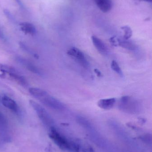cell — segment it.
Returning <instances> with one entry per match:
<instances>
[{"instance_id":"cell-1","label":"cell","mask_w":152,"mask_h":152,"mask_svg":"<svg viewBox=\"0 0 152 152\" xmlns=\"http://www.w3.org/2000/svg\"><path fill=\"white\" fill-rule=\"evenodd\" d=\"M49 136L54 143L61 149L72 152H78L79 145L76 143L68 140L66 137L61 134L54 128L51 127Z\"/></svg>"},{"instance_id":"cell-2","label":"cell","mask_w":152,"mask_h":152,"mask_svg":"<svg viewBox=\"0 0 152 152\" xmlns=\"http://www.w3.org/2000/svg\"><path fill=\"white\" fill-rule=\"evenodd\" d=\"M119 109L121 111L129 114H137L142 110V105L138 100L129 96H124L120 99Z\"/></svg>"},{"instance_id":"cell-3","label":"cell","mask_w":152,"mask_h":152,"mask_svg":"<svg viewBox=\"0 0 152 152\" xmlns=\"http://www.w3.org/2000/svg\"><path fill=\"white\" fill-rule=\"evenodd\" d=\"M29 104L44 124L48 126H51L53 123L52 119L50 114L42 105L32 100L29 101Z\"/></svg>"},{"instance_id":"cell-4","label":"cell","mask_w":152,"mask_h":152,"mask_svg":"<svg viewBox=\"0 0 152 152\" xmlns=\"http://www.w3.org/2000/svg\"><path fill=\"white\" fill-rule=\"evenodd\" d=\"M67 54L83 67L86 69L89 68L90 67L89 62L84 53L78 48L75 47L70 48L67 52Z\"/></svg>"},{"instance_id":"cell-5","label":"cell","mask_w":152,"mask_h":152,"mask_svg":"<svg viewBox=\"0 0 152 152\" xmlns=\"http://www.w3.org/2000/svg\"><path fill=\"white\" fill-rule=\"evenodd\" d=\"M39 100L43 104L53 110H63L65 109V105L62 102L48 94Z\"/></svg>"},{"instance_id":"cell-6","label":"cell","mask_w":152,"mask_h":152,"mask_svg":"<svg viewBox=\"0 0 152 152\" xmlns=\"http://www.w3.org/2000/svg\"><path fill=\"white\" fill-rule=\"evenodd\" d=\"M17 59L20 64H21L24 67L26 68L32 73L39 75H43V72L39 68L37 67V66L34 65L32 62L29 61L27 60L22 58H19V57L17 58Z\"/></svg>"},{"instance_id":"cell-7","label":"cell","mask_w":152,"mask_h":152,"mask_svg":"<svg viewBox=\"0 0 152 152\" xmlns=\"http://www.w3.org/2000/svg\"><path fill=\"white\" fill-rule=\"evenodd\" d=\"M92 40L94 46L101 54L106 55L108 53V47L101 39L95 36H93Z\"/></svg>"},{"instance_id":"cell-8","label":"cell","mask_w":152,"mask_h":152,"mask_svg":"<svg viewBox=\"0 0 152 152\" xmlns=\"http://www.w3.org/2000/svg\"><path fill=\"white\" fill-rule=\"evenodd\" d=\"M98 8L104 13L109 12L113 6L112 0H94Z\"/></svg>"},{"instance_id":"cell-9","label":"cell","mask_w":152,"mask_h":152,"mask_svg":"<svg viewBox=\"0 0 152 152\" xmlns=\"http://www.w3.org/2000/svg\"><path fill=\"white\" fill-rule=\"evenodd\" d=\"M2 103L4 107L12 111L17 112L18 110V107L17 103L7 96H4L2 98Z\"/></svg>"},{"instance_id":"cell-10","label":"cell","mask_w":152,"mask_h":152,"mask_svg":"<svg viewBox=\"0 0 152 152\" xmlns=\"http://www.w3.org/2000/svg\"><path fill=\"white\" fill-rule=\"evenodd\" d=\"M116 102V100L115 98L102 99L98 101L97 105L101 109L109 110L114 106Z\"/></svg>"},{"instance_id":"cell-11","label":"cell","mask_w":152,"mask_h":152,"mask_svg":"<svg viewBox=\"0 0 152 152\" xmlns=\"http://www.w3.org/2000/svg\"><path fill=\"white\" fill-rule=\"evenodd\" d=\"M118 45L120 47L126 49L131 51H136L137 50V47L136 45L132 42L126 40L125 39H120L117 38Z\"/></svg>"},{"instance_id":"cell-12","label":"cell","mask_w":152,"mask_h":152,"mask_svg":"<svg viewBox=\"0 0 152 152\" xmlns=\"http://www.w3.org/2000/svg\"><path fill=\"white\" fill-rule=\"evenodd\" d=\"M21 31L27 34L34 35L36 33V29L34 25L29 22H21L20 24Z\"/></svg>"},{"instance_id":"cell-13","label":"cell","mask_w":152,"mask_h":152,"mask_svg":"<svg viewBox=\"0 0 152 152\" xmlns=\"http://www.w3.org/2000/svg\"><path fill=\"white\" fill-rule=\"evenodd\" d=\"M29 91L31 95L37 98L38 100H40L48 94L46 91L37 88H30L29 89Z\"/></svg>"},{"instance_id":"cell-14","label":"cell","mask_w":152,"mask_h":152,"mask_svg":"<svg viewBox=\"0 0 152 152\" xmlns=\"http://www.w3.org/2000/svg\"><path fill=\"white\" fill-rule=\"evenodd\" d=\"M0 72L9 75L16 73L18 71L13 67L4 64H0Z\"/></svg>"},{"instance_id":"cell-15","label":"cell","mask_w":152,"mask_h":152,"mask_svg":"<svg viewBox=\"0 0 152 152\" xmlns=\"http://www.w3.org/2000/svg\"><path fill=\"white\" fill-rule=\"evenodd\" d=\"M111 67L115 73H117L120 77H123L124 74L123 71L117 61L115 60L112 61L111 64Z\"/></svg>"},{"instance_id":"cell-16","label":"cell","mask_w":152,"mask_h":152,"mask_svg":"<svg viewBox=\"0 0 152 152\" xmlns=\"http://www.w3.org/2000/svg\"><path fill=\"white\" fill-rule=\"evenodd\" d=\"M124 33V38L125 40H129L131 38L133 35V31L130 27L126 26L121 28Z\"/></svg>"},{"instance_id":"cell-17","label":"cell","mask_w":152,"mask_h":152,"mask_svg":"<svg viewBox=\"0 0 152 152\" xmlns=\"http://www.w3.org/2000/svg\"><path fill=\"white\" fill-rule=\"evenodd\" d=\"M20 45L21 47L22 48L23 50H26V52H28L29 54L33 55L34 57H35L36 58H38L37 54H36L35 52L32 51V50L29 49V47H28L26 45H25V44H23V43L22 42L20 43Z\"/></svg>"},{"instance_id":"cell-18","label":"cell","mask_w":152,"mask_h":152,"mask_svg":"<svg viewBox=\"0 0 152 152\" xmlns=\"http://www.w3.org/2000/svg\"><path fill=\"white\" fill-rule=\"evenodd\" d=\"M7 123V120L4 114L0 111V124L4 125Z\"/></svg>"},{"instance_id":"cell-19","label":"cell","mask_w":152,"mask_h":152,"mask_svg":"<svg viewBox=\"0 0 152 152\" xmlns=\"http://www.w3.org/2000/svg\"><path fill=\"white\" fill-rule=\"evenodd\" d=\"M142 139L146 142L148 143L149 144V143H151V136L149 134L145 135L144 136Z\"/></svg>"},{"instance_id":"cell-20","label":"cell","mask_w":152,"mask_h":152,"mask_svg":"<svg viewBox=\"0 0 152 152\" xmlns=\"http://www.w3.org/2000/svg\"><path fill=\"white\" fill-rule=\"evenodd\" d=\"M109 42H110L111 44L112 45L114 46H117V38L116 37H111L110 39Z\"/></svg>"},{"instance_id":"cell-21","label":"cell","mask_w":152,"mask_h":152,"mask_svg":"<svg viewBox=\"0 0 152 152\" xmlns=\"http://www.w3.org/2000/svg\"><path fill=\"white\" fill-rule=\"evenodd\" d=\"M84 152H95L91 147H87L83 150Z\"/></svg>"},{"instance_id":"cell-22","label":"cell","mask_w":152,"mask_h":152,"mask_svg":"<svg viewBox=\"0 0 152 152\" xmlns=\"http://www.w3.org/2000/svg\"><path fill=\"white\" fill-rule=\"evenodd\" d=\"M94 72L98 77H101L102 76L101 72L100 70H98V69H94Z\"/></svg>"},{"instance_id":"cell-23","label":"cell","mask_w":152,"mask_h":152,"mask_svg":"<svg viewBox=\"0 0 152 152\" xmlns=\"http://www.w3.org/2000/svg\"><path fill=\"white\" fill-rule=\"evenodd\" d=\"M16 1V2L20 6L21 8H23L24 9V6L23 4L22 3V2H21V0H15Z\"/></svg>"},{"instance_id":"cell-24","label":"cell","mask_w":152,"mask_h":152,"mask_svg":"<svg viewBox=\"0 0 152 152\" xmlns=\"http://www.w3.org/2000/svg\"><path fill=\"white\" fill-rule=\"evenodd\" d=\"M142 1H146L147 2H151L152 0H142Z\"/></svg>"}]
</instances>
